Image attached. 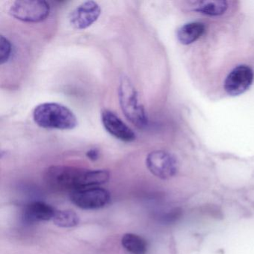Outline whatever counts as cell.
I'll list each match as a JSON object with an SVG mask.
<instances>
[{
  "label": "cell",
  "mask_w": 254,
  "mask_h": 254,
  "mask_svg": "<svg viewBox=\"0 0 254 254\" xmlns=\"http://www.w3.org/2000/svg\"><path fill=\"white\" fill-rule=\"evenodd\" d=\"M35 123L46 129L72 130L78 126V119L67 107L56 102H46L35 107Z\"/></svg>",
  "instance_id": "6da1fadb"
},
{
  "label": "cell",
  "mask_w": 254,
  "mask_h": 254,
  "mask_svg": "<svg viewBox=\"0 0 254 254\" xmlns=\"http://www.w3.org/2000/svg\"><path fill=\"white\" fill-rule=\"evenodd\" d=\"M71 201L83 209H97L109 203L111 194L101 187L83 189L70 192Z\"/></svg>",
  "instance_id": "8992f818"
},
{
  "label": "cell",
  "mask_w": 254,
  "mask_h": 254,
  "mask_svg": "<svg viewBox=\"0 0 254 254\" xmlns=\"http://www.w3.org/2000/svg\"><path fill=\"white\" fill-rule=\"evenodd\" d=\"M56 226L62 228H70L79 224L80 218L78 214L72 210L56 211L53 218Z\"/></svg>",
  "instance_id": "9a60e30c"
},
{
  "label": "cell",
  "mask_w": 254,
  "mask_h": 254,
  "mask_svg": "<svg viewBox=\"0 0 254 254\" xmlns=\"http://www.w3.org/2000/svg\"><path fill=\"white\" fill-rule=\"evenodd\" d=\"M9 14L20 21L40 23L50 16V5L44 0H19L12 2Z\"/></svg>",
  "instance_id": "277c9868"
},
{
  "label": "cell",
  "mask_w": 254,
  "mask_h": 254,
  "mask_svg": "<svg viewBox=\"0 0 254 254\" xmlns=\"http://www.w3.org/2000/svg\"><path fill=\"white\" fill-rule=\"evenodd\" d=\"M86 156L92 161H96L100 157V151L97 148H91L87 151Z\"/></svg>",
  "instance_id": "e0dca14e"
},
{
  "label": "cell",
  "mask_w": 254,
  "mask_h": 254,
  "mask_svg": "<svg viewBox=\"0 0 254 254\" xmlns=\"http://www.w3.org/2000/svg\"><path fill=\"white\" fill-rule=\"evenodd\" d=\"M56 210L48 203L33 201L26 205L23 212V219L29 224L53 220Z\"/></svg>",
  "instance_id": "30bf717a"
},
{
  "label": "cell",
  "mask_w": 254,
  "mask_h": 254,
  "mask_svg": "<svg viewBox=\"0 0 254 254\" xmlns=\"http://www.w3.org/2000/svg\"><path fill=\"white\" fill-rule=\"evenodd\" d=\"M110 172L107 170H89L86 169L82 179H81V189L93 188L103 185L109 181Z\"/></svg>",
  "instance_id": "4fadbf2b"
},
{
  "label": "cell",
  "mask_w": 254,
  "mask_h": 254,
  "mask_svg": "<svg viewBox=\"0 0 254 254\" xmlns=\"http://www.w3.org/2000/svg\"><path fill=\"white\" fill-rule=\"evenodd\" d=\"M123 248L131 254H145L148 250L146 241L133 233H126L122 239Z\"/></svg>",
  "instance_id": "5bb4252c"
},
{
  "label": "cell",
  "mask_w": 254,
  "mask_h": 254,
  "mask_svg": "<svg viewBox=\"0 0 254 254\" xmlns=\"http://www.w3.org/2000/svg\"><path fill=\"white\" fill-rule=\"evenodd\" d=\"M12 44L8 38L1 35L0 38V63L5 64L8 63L12 55Z\"/></svg>",
  "instance_id": "2e32d148"
},
{
  "label": "cell",
  "mask_w": 254,
  "mask_h": 254,
  "mask_svg": "<svg viewBox=\"0 0 254 254\" xmlns=\"http://www.w3.org/2000/svg\"><path fill=\"white\" fill-rule=\"evenodd\" d=\"M204 32L205 26L203 23L198 22L187 23L178 29L177 38L181 44L188 45L197 41Z\"/></svg>",
  "instance_id": "7c38bea8"
},
{
  "label": "cell",
  "mask_w": 254,
  "mask_h": 254,
  "mask_svg": "<svg viewBox=\"0 0 254 254\" xmlns=\"http://www.w3.org/2000/svg\"><path fill=\"white\" fill-rule=\"evenodd\" d=\"M146 166L152 175L162 180H169L178 173L179 164L175 156L167 151L157 150L147 156Z\"/></svg>",
  "instance_id": "5b68a950"
},
{
  "label": "cell",
  "mask_w": 254,
  "mask_h": 254,
  "mask_svg": "<svg viewBox=\"0 0 254 254\" xmlns=\"http://www.w3.org/2000/svg\"><path fill=\"white\" fill-rule=\"evenodd\" d=\"M254 78V72L251 68L240 65L234 68L227 75L224 81V90L230 96H239L250 88Z\"/></svg>",
  "instance_id": "ba28073f"
},
{
  "label": "cell",
  "mask_w": 254,
  "mask_h": 254,
  "mask_svg": "<svg viewBox=\"0 0 254 254\" xmlns=\"http://www.w3.org/2000/svg\"><path fill=\"white\" fill-rule=\"evenodd\" d=\"M101 118L104 127L111 136L125 142H133L136 139L133 130L112 111L104 110Z\"/></svg>",
  "instance_id": "9c48e42d"
},
{
  "label": "cell",
  "mask_w": 254,
  "mask_h": 254,
  "mask_svg": "<svg viewBox=\"0 0 254 254\" xmlns=\"http://www.w3.org/2000/svg\"><path fill=\"white\" fill-rule=\"evenodd\" d=\"M118 94L120 107L127 120L139 128L146 127L148 123L146 112L136 88L127 77L120 79Z\"/></svg>",
  "instance_id": "7a4b0ae2"
},
{
  "label": "cell",
  "mask_w": 254,
  "mask_h": 254,
  "mask_svg": "<svg viewBox=\"0 0 254 254\" xmlns=\"http://www.w3.org/2000/svg\"><path fill=\"white\" fill-rule=\"evenodd\" d=\"M102 14L100 5L95 1H86L78 5L69 15V23L77 30H83L97 21Z\"/></svg>",
  "instance_id": "52a82bcc"
},
{
  "label": "cell",
  "mask_w": 254,
  "mask_h": 254,
  "mask_svg": "<svg viewBox=\"0 0 254 254\" xmlns=\"http://www.w3.org/2000/svg\"><path fill=\"white\" fill-rule=\"evenodd\" d=\"M192 10L209 16L222 15L228 8V4L224 0H206L190 2Z\"/></svg>",
  "instance_id": "8fae6325"
},
{
  "label": "cell",
  "mask_w": 254,
  "mask_h": 254,
  "mask_svg": "<svg viewBox=\"0 0 254 254\" xmlns=\"http://www.w3.org/2000/svg\"><path fill=\"white\" fill-rule=\"evenodd\" d=\"M84 172L85 169L73 166H50L44 172V181L50 188L72 192L79 190Z\"/></svg>",
  "instance_id": "3957f363"
}]
</instances>
